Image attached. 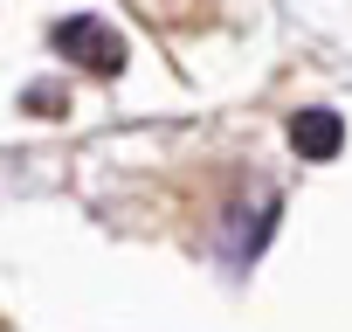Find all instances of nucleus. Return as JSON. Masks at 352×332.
Instances as JSON below:
<instances>
[{"label":"nucleus","mask_w":352,"mask_h":332,"mask_svg":"<svg viewBox=\"0 0 352 332\" xmlns=\"http://www.w3.org/2000/svg\"><path fill=\"white\" fill-rule=\"evenodd\" d=\"M56 49H63V56H76L83 70H97V76H118V70H124V42H118L104 21H90V14L56 21Z\"/></svg>","instance_id":"1"},{"label":"nucleus","mask_w":352,"mask_h":332,"mask_svg":"<svg viewBox=\"0 0 352 332\" xmlns=\"http://www.w3.org/2000/svg\"><path fill=\"white\" fill-rule=\"evenodd\" d=\"M290 145H297L304 159H331V152L345 145L338 111H297V118H290Z\"/></svg>","instance_id":"2"}]
</instances>
